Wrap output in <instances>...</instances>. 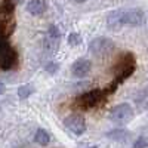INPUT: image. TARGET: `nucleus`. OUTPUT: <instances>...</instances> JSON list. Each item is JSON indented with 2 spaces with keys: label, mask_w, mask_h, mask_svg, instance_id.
<instances>
[{
  "label": "nucleus",
  "mask_w": 148,
  "mask_h": 148,
  "mask_svg": "<svg viewBox=\"0 0 148 148\" xmlns=\"http://www.w3.org/2000/svg\"><path fill=\"white\" fill-rule=\"evenodd\" d=\"M145 16L141 9H116L107 15V27L113 31L121 27H139L142 25Z\"/></svg>",
  "instance_id": "f257e3e1"
},
{
  "label": "nucleus",
  "mask_w": 148,
  "mask_h": 148,
  "mask_svg": "<svg viewBox=\"0 0 148 148\" xmlns=\"http://www.w3.org/2000/svg\"><path fill=\"white\" fill-rule=\"evenodd\" d=\"M136 70V58L132 52L121 53L117 62L114 64V84H120L126 82Z\"/></svg>",
  "instance_id": "f03ea898"
},
{
  "label": "nucleus",
  "mask_w": 148,
  "mask_h": 148,
  "mask_svg": "<svg viewBox=\"0 0 148 148\" xmlns=\"http://www.w3.org/2000/svg\"><path fill=\"white\" fill-rule=\"evenodd\" d=\"M107 96L105 89H90L88 92H84L82 95H79L74 99V108H77L80 111H88L95 108L99 102L104 101V98Z\"/></svg>",
  "instance_id": "7ed1b4c3"
},
{
  "label": "nucleus",
  "mask_w": 148,
  "mask_h": 148,
  "mask_svg": "<svg viewBox=\"0 0 148 148\" xmlns=\"http://www.w3.org/2000/svg\"><path fill=\"white\" fill-rule=\"evenodd\" d=\"M108 119L116 125H126L133 119V108L127 102H121L110 110Z\"/></svg>",
  "instance_id": "20e7f679"
},
{
  "label": "nucleus",
  "mask_w": 148,
  "mask_h": 148,
  "mask_svg": "<svg viewBox=\"0 0 148 148\" xmlns=\"http://www.w3.org/2000/svg\"><path fill=\"white\" fill-rule=\"evenodd\" d=\"M114 42L108 39V37H96V39H93L90 43H89V52L98 58H104L107 55H110L111 52L114 51Z\"/></svg>",
  "instance_id": "39448f33"
},
{
  "label": "nucleus",
  "mask_w": 148,
  "mask_h": 148,
  "mask_svg": "<svg viewBox=\"0 0 148 148\" xmlns=\"http://www.w3.org/2000/svg\"><path fill=\"white\" fill-rule=\"evenodd\" d=\"M18 64H19L18 52L8 43L2 49V52H0V70H2V71L14 70V68L18 67Z\"/></svg>",
  "instance_id": "423d86ee"
},
{
  "label": "nucleus",
  "mask_w": 148,
  "mask_h": 148,
  "mask_svg": "<svg viewBox=\"0 0 148 148\" xmlns=\"http://www.w3.org/2000/svg\"><path fill=\"white\" fill-rule=\"evenodd\" d=\"M64 126L74 135H83L86 132V120L83 116H79V114H71L68 117L64 119Z\"/></svg>",
  "instance_id": "0eeeda50"
},
{
  "label": "nucleus",
  "mask_w": 148,
  "mask_h": 148,
  "mask_svg": "<svg viewBox=\"0 0 148 148\" xmlns=\"http://www.w3.org/2000/svg\"><path fill=\"white\" fill-rule=\"evenodd\" d=\"M90 70H92V62L88 58H79L71 64V74L77 79L86 77L90 73Z\"/></svg>",
  "instance_id": "6e6552de"
},
{
  "label": "nucleus",
  "mask_w": 148,
  "mask_h": 148,
  "mask_svg": "<svg viewBox=\"0 0 148 148\" xmlns=\"http://www.w3.org/2000/svg\"><path fill=\"white\" fill-rule=\"evenodd\" d=\"M59 40H61V31L58 30L56 25H51L47 28V40H46V46L49 47V51H56Z\"/></svg>",
  "instance_id": "1a4fd4ad"
},
{
  "label": "nucleus",
  "mask_w": 148,
  "mask_h": 148,
  "mask_svg": "<svg viewBox=\"0 0 148 148\" xmlns=\"http://www.w3.org/2000/svg\"><path fill=\"white\" fill-rule=\"evenodd\" d=\"M25 9H27L28 14H31L34 16H39V15L45 14L47 6L45 3V0H30V2L27 3V6H25Z\"/></svg>",
  "instance_id": "9d476101"
},
{
  "label": "nucleus",
  "mask_w": 148,
  "mask_h": 148,
  "mask_svg": "<svg viewBox=\"0 0 148 148\" xmlns=\"http://www.w3.org/2000/svg\"><path fill=\"white\" fill-rule=\"evenodd\" d=\"M129 136H130V132L123 127H116L113 130L107 132V138L111 141H116V142H125V141H127Z\"/></svg>",
  "instance_id": "9b49d317"
},
{
  "label": "nucleus",
  "mask_w": 148,
  "mask_h": 148,
  "mask_svg": "<svg viewBox=\"0 0 148 148\" xmlns=\"http://www.w3.org/2000/svg\"><path fill=\"white\" fill-rule=\"evenodd\" d=\"M34 141L42 147H46V145H49V142H51V135H49V132H46L45 129L40 127L34 133Z\"/></svg>",
  "instance_id": "f8f14e48"
},
{
  "label": "nucleus",
  "mask_w": 148,
  "mask_h": 148,
  "mask_svg": "<svg viewBox=\"0 0 148 148\" xmlns=\"http://www.w3.org/2000/svg\"><path fill=\"white\" fill-rule=\"evenodd\" d=\"M34 92H36V89H34L33 84H30V83L21 84L19 88H18V98L24 101V99H27V98H30Z\"/></svg>",
  "instance_id": "ddd939ff"
},
{
  "label": "nucleus",
  "mask_w": 148,
  "mask_h": 148,
  "mask_svg": "<svg viewBox=\"0 0 148 148\" xmlns=\"http://www.w3.org/2000/svg\"><path fill=\"white\" fill-rule=\"evenodd\" d=\"M132 148H148V136H145V135L138 136L132 144Z\"/></svg>",
  "instance_id": "4468645a"
},
{
  "label": "nucleus",
  "mask_w": 148,
  "mask_h": 148,
  "mask_svg": "<svg viewBox=\"0 0 148 148\" xmlns=\"http://www.w3.org/2000/svg\"><path fill=\"white\" fill-rule=\"evenodd\" d=\"M82 43V36L79 33H71L68 34V45L70 46H79Z\"/></svg>",
  "instance_id": "2eb2a0df"
},
{
  "label": "nucleus",
  "mask_w": 148,
  "mask_h": 148,
  "mask_svg": "<svg viewBox=\"0 0 148 148\" xmlns=\"http://www.w3.org/2000/svg\"><path fill=\"white\" fill-rule=\"evenodd\" d=\"M45 70H46L49 74H55V73L58 71V64H56V62H47L46 67H45Z\"/></svg>",
  "instance_id": "dca6fc26"
},
{
  "label": "nucleus",
  "mask_w": 148,
  "mask_h": 148,
  "mask_svg": "<svg viewBox=\"0 0 148 148\" xmlns=\"http://www.w3.org/2000/svg\"><path fill=\"white\" fill-rule=\"evenodd\" d=\"M5 92H6V86H5V83L0 82V95H3Z\"/></svg>",
  "instance_id": "f3484780"
},
{
  "label": "nucleus",
  "mask_w": 148,
  "mask_h": 148,
  "mask_svg": "<svg viewBox=\"0 0 148 148\" xmlns=\"http://www.w3.org/2000/svg\"><path fill=\"white\" fill-rule=\"evenodd\" d=\"M74 2H77V3H84V2H88V0H74Z\"/></svg>",
  "instance_id": "a211bd4d"
},
{
  "label": "nucleus",
  "mask_w": 148,
  "mask_h": 148,
  "mask_svg": "<svg viewBox=\"0 0 148 148\" xmlns=\"http://www.w3.org/2000/svg\"><path fill=\"white\" fill-rule=\"evenodd\" d=\"M89 148H99V147H98V145H92V147H89Z\"/></svg>",
  "instance_id": "6ab92c4d"
},
{
  "label": "nucleus",
  "mask_w": 148,
  "mask_h": 148,
  "mask_svg": "<svg viewBox=\"0 0 148 148\" xmlns=\"http://www.w3.org/2000/svg\"><path fill=\"white\" fill-rule=\"evenodd\" d=\"M144 108H147V110H148V101H147V104L144 105Z\"/></svg>",
  "instance_id": "aec40b11"
},
{
  "label": "nucleus",
  "mask_w": 148,
  "mask_h": 148,
  "mask_svg": "<svg viewBox=\"0 0 148 148\" xmlns=\"http://www.w3.org/2000/svg\"><path fill=\"white\" fill-rule=\"evenodd\" d=\"M15 2H16V3H22V0H15Z\"/></svg>",
  "instance_id": "412c9836"
}]
</instances>
